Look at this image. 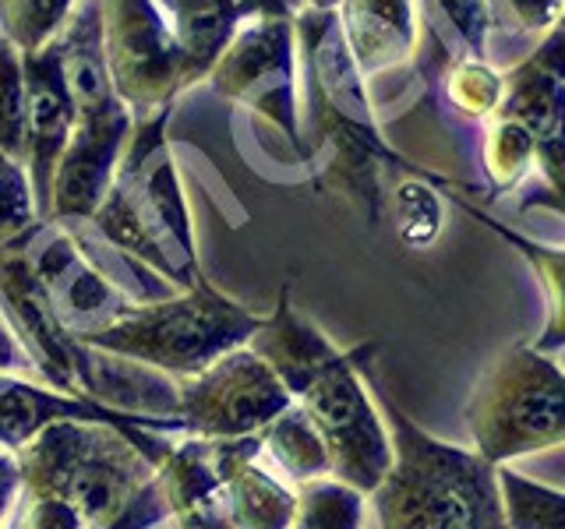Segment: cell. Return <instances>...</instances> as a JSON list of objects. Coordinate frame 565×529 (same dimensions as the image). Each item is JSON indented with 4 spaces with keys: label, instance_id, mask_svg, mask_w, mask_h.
<instances>
[{
    "label": "cell",
    "instance_id": "1",
    "mask_svg": "<svg viewBox=\"0 0 565 529\" xmlns=\"http://www.w3.org/2000/svg\"><path fill=\"white\" fill-rule=\"evenodd\" d=\"M156 455L124 431L61 420L18 452L22 487L71 505L93 529H170Z\"/></svg>",
    "mask_w": 565,
    "mask_h": 529
},
{
    "label": "cell",
    "instance_id": "2",
    "mask_svg": "<svg viewBox=\"0 0 565 529\" xmlns=\"http://www.w3.org/2000/svg\"><path fill=\"white\" fill-rule=\"evenodd\" d=\"M379 410L393 441V466L371 490L379 529H509L499 466L428 434L385 392Z\"/></svg>",
    "mask_w": 565,
    "mask_h": 529
},
{
    "label": "cell",
    "instance_id": "3",
    "mask_svg": "<svg viewBox=\"0 0 565 529\" xmlns=\"http://www.w3.org/2000/svg\"><path fill=\"white\" fill-rule=\"evenodd\" d=\"M167 120L170 106L135 117L110 191L93 223L117 251L146 264L170 290H191L205 276L194 251L181 176L167 145Z\"/></svg>",
    "mask_w": 565,
    "mask_h": 529
},
{
    "label": "cell",
    "instance_id": "4",
    "mask_svg": "<svg viewBox=\"0 0 565 529\" xmlns=\"http://www.w3.org/2000/svg\"><path fill=\"white\" fill-rule=\"evenodd\" d=\"M297 75H305V102L315 131V145L329 152V184L358 194L375 216L379 202V159L388 155L371 117L367 78L353 64L335 25V11L300 8L294 14Z\"/></svg>",
    "mask_w": 565,
    "mask_h": 529
},
{
    "label": "cell",
    "instance_id": "5",
    "mask_svg": "<svg viewBox=\"0 0 565 529\" xmlns=\"http://www.w3.org/2000/svg\"><path fill=\"white\" fill-rule=\"evenodd\" d=\"M262 317L209 279H199L191 290L131 304L114 322L82 335V343L124 364L159 370L170 381H184L223 353L252 343Z\"/></svg>",
    "mask_w": 565,
    "mask_h": 529
},
{
    "label": "cell",
    "instance_id": "6",
    "mask_svg": "<svg viewBox=\"0 0 565 529\" xmlns=\"http://www.w3.org/2000/svg\"><path fill=\"white\" fill-rule=\"evenodd\" d=\"M473 452L491 466L565 445V367L534 343L509 346L467 402Z\"/></svg>",
    "mask_w": 565,
    "mask_h": 529
},
{
    "label": "cell",
    "instance_id": "7",
    "mask_svg": "<svg viewBox=\"0 0 565 529\" xmlns=\"http://www.w3.org/2000/svg\"><path fill=\"white\" fill-rule=\"evenodd\" d=\"M375 346L329 349L305 378L290 388V399L322 434L335 481L371 494L393 466V441L385 417L364 385V367Z\"/></svg>",
    "mask_w": 565,
    "mask_h": 529
},
{
    "label": "cell",
    "instance_id": "8",
    "mask_svg": "<svg viewBox=\"0 0 565 529\" xmlns=\"http://www.w3.org/2000/svg\"><path fill=\"white\" fill-rule=\"evenodd\" d=\"M99 32L114 93L135 117L167 110L188 88L184 53L156 0H99Z\"/></svg>",
    "mask_w": 565,
    "mask_h": 529
},
{
    "label": "cell",
    "instance_id": "9",
    "mask_svg": "<svg viewBox=\"0 0 565 529\" xmlns=\"http://www.w3.org/2000/svg\"><path fill=\"white\" fill-rule=\"evenodd\" d=\"M294 399L258 353L237 346L194 378L177 381V417L188 438H252L273 423Z\"/></svg>",
    "mask_w": 565,
    "mask_h": 529
},
{
    "label": "cell",
    "instance_id": "10",
    "mask_svg": "<svg viewBox=\"0 0 565 529\" xmlns=\"http://www.w3.org/2000/svg\"><path fill=\"white\" fill-rule=\"evenodd\" d=\"M209 82L226 102L262 114L300 149L294 18H252V22H244L212 64Z\"/></svg>",
    "mask_w": 565,
    "mask_h": 529
},
{
    "label": "cell",
    "instance_id": "11",
    "mask_svg": "<svg viewBox=\"0 0 565 529\" xmlns=\"http://www.w3.org/2000/svg\"><path fill=\"white\" fill-rule=\"evenodd\" d=\"M131 110L124 102L93 106V110H75V128L71 141L53 170L50 184V223H75L93 219L99 202L110 191V181L117 173V163L124 155L131 134Z\"/></svg>",
    "mask_w": 565,
    "mask_h": 529
},
{
    "label": "cell",
    "instance_id": "12",
    "mask_svg": "<svg viewBox=\"0 0 565 529\" xmlns=\"http://www.w3.org/2000/svg\"><path fill=\"white\" fill-rule=\"evenodd\" d=\"M22 78H25V152L22 166L29 173L32 198L40 219L50 212V184L61 155L75 128V106L64 88L57 43H46L35 53H22Z\"/></svg>",
    "mask_w": 565,
    "mask_h": 529
},
{
    "label": "cell",
    "instance_id": "13",
    "mask_svg": "<svg viewBox=\"0 0 565 529\" xmlns=\"http://www.w3.org/2000/svg\"><path fill=\"white\" fill-rule=\"evenodd\" d=\"M212 463L226 494V511L234 529H290L297 487L287 484L262 455L258 434L252 438H209Z\"/></svg>",
    "mask_w": 565,
    "mask_h": 529
},
{
    "label": "cell",
    "instance_id": "14",
    "mask_svg": "<svg viewBox=\"0 0 565 529\" xmlns=\"http://www.w3.org/2000/svg\"><path fill=\"white\" fill-rule=\"evenodd\" d=\"M494 117L523 123L537 145L541 184L565 191V78L526 57L516 61L505 71V99Z\"/></svg>",
    "mask_w": 565,
    "mask_h": 529
},
{
    "label": "cell",
    "instance_id": "15",
    "mask_svg": "<svg viewBox=\"0 0 565 529\" xmlns=\"http://www.w3.org/2000/svg\"><path fill=\"white\" fill-rule=\"evenodd\" d=\"M335 25L364 78L403 67L417 50L414 0H340Z\"/></svg>",
    "mask_w": 565,
    "mask_h": 529
},
{
    "label": "cell",
    "instance_id": "16",
    "mask_svg": "<svg viewBox=\"0 0 565 529\" xmlns=\"http://www.w3.org/2000/svg\"><path fill=\"white\" fill-rule=\"evenodd\" d=\"M173 35L188 64V85L209 78L212 64L252 18H294L297 0H170Z\"/></svg>",
    "mask_w": 565,
    "mask_h": 529
},
{
    "label": "cell",
    "instance_id": "17",
    "mask_svg": "<svg viewBox=\"0 0 565 529\" xmlns=\"http://www.w3.org/2000/svg\"><path fill=\"white\" fill-rule=\"evenodd\" d=\"M159 487L173 529H234L209 438H181L159 463Z\"/></svg>",
    "mask_w": 565,
    "mask_h": 529
},
{
    "label": "cell",
    "instance_id": "18",
    "mask_svg": "<svg viewBox=\"0 0 565 529\" xmlns=\"http://www.w3.org/2000/svg\"><path fill=\"white\" fill-rule=\"evenodd\" d=\"M258 445L262 455L269 458V466L294 487L332 476L326 441L297 402L290 410H282L273 423H265L258 431Z\"/></svg>",
    "mask_w": 565,
    "mask_h": 529
},
{
    "label": "cell",
    "instance_id": "19",
    "mask_svg": "<svg viewBox=\"0 0 565 529\" xmlns=\"http://www.w3.org/2000/svg\"><path fill=\"white\" fill-rule=\"evenodd\" d=\"M467 212L481 226H488L491 234H499L541 279L544 296H547V322H544V332L537 335L534 349L555 357V353L565 349V247H552V244H541L534 237H523V234H516V229H509L505 223L484 216V212L473 208V205H467Z\"/></svg>",
    "mask_w": 565,
    "mask_h": 529
},
{
    "label": "cell",
    "instance_id": "20",
    "mask_svg": "<svg viewBox=\"0 0 565 529\" xmlns=\"http://www.w3.org/2000/svg\"><path fill=\"white\" fill-rule=\"evenodd\" d=\"M367 494L335 476L300 484L290 529H364Z\"/></svg>",
    "mask_w": 565,
    "mask_h": 529
},
{
    "label": "cell",
    "instance_id": "21",
    "mask_svg": "<svg viewBox=\"0 0 565 529\" xmlns=\"http://www.w3.org/2000/svg\"><path fill=\"white\" fill-rule=\"evenodd\" d=\"M499 490L509 529H565V490L530 481L509 466H499Z\"/></svg>",
    "mask_w": 565,
    "mask_h": 529
},
{
    "label": "cell",
    "instance_id": "22",
    "mask_svg": "<svg viewBox=\"0 0 565 529\" xmlns=\"http://www.w3.org/2000/svg\"><path fill=\"white\" fill-rule=\"evenodd\" d=\"M484 173L494 194L512 191L537 163V145L523 123L509 117H491L484 131Z\"/></svg>",
    "mask_w": 565,
    "mask_h": 529
},
{
    "label": "cell",
    "instance_id": "23",
    "mask_svg": "<svg viewBox=\"0 0 565 529\" xmlns=\"http://www.w3.org/2000/svg\"><path fill=\"white\" fill-rule=\"evenodd\" d=\"M446 96L456 114L491 120L505 99V71H494L484 57H456L446 71Z\"/></svg>",
    "mask_w": 565,
    "mask_h": 529
},
{
    "label": "cell",
    "instance_id": "24",
    "mask_svg": "<svg viewBox=\"0 0 565 529\" xmlns=\"http://www.w3.org/2000/svg\"><path fill=\"white\" fill-rule=\"evenodd\" d=\"M75 0H0V35L18 53H35L57 40Z\"/></svg>",
    "mask_w": 565,
    "mask_h": 529
},
{
    "label": "cell",
    "instance_id": "25",
    "mask_svg": "<svg viewBox=\"0 0 565 529\" xmlns=\"http://www.w3.org/2000/svg\"><path fill=\"white\" fill-rule=\"evenodd\" d=\"M0 149L22 163L25 152V78L22 53L0 35Z\"/></svg>",
    "mask_w": 565,
    "mask_h": 529
},
{
    "label": "cell",
    "instance_id": "26",
    "mask_svg": "<svg viewBox=\"0 0 565 529\" xmlns=\"http://www.w3.org/2000/svg\"><path fill=\"white\" fill-rule=\"evenodd\" d=\"M40 223L25 166L0 149V247Z\"/></svg>",
    "mask_w": 565,
    "mask_h": 529
},
{
    "label": "cell",
    "instance_id": "27",
    "mask_svg": "<svg viewBox=\"0 0 565 529\" xmlns=\"http://www.w3.org/2000/svg\"><path fill=\"white\" fill-rule=\"evenodd\" d=\"M565 14V0H488L491 29H509L512 35L544 40Z\"/></svg>",
    "mask_w": 565,
    "mask_h": 529
},
{
    "label": "cell",
    "instance_id": "28",
    "mask_svg": "<svg viewBox=\"0 0 565 529\" xmlns=\"http://www.w3.org/2000/svg\"><path fill=\"white\" fill-rule=\"evenodd\" d=\"M4 529H93V526H88L71 505L50 498V494L22 487V498H18Z\"/></svg>",
    "mask_w": 565,
    "mask_h": 529
},
{
    "label": "cell",
    "instance_id": "29",
    "mask_svg": "<svg viewBox=\"0 0 565 529\" xmlns=\"http://www.w3.org/2000/svg\"><path fill=\"white\" fill-rule=\"evenodd\" d=\"M435 8L446 14V22L452 25V32L467 46L470 57H484L491 35L488 0H435Z\"/></svg>",
    "mask_w": 565,
    "mask_h": 529
},
{
    "label": "cell",
    "instance_id": "30",
    "mask_svg": "<svg viewBox=\"0 0 565 529\" xmlns=\"http://www.w3.org/2000/svg\"><path fill=\"white\" fill-rule=\"evenodd\" d=\"M11 375H22V378H40V370L29 360L25 346L18 343L14 328L8 325L4 311H0V378H11ZM43 381V378H40Z\"/></svg>",
    "mask_w": 565,
    "mask_h": 529
},
{
    "label": "cell",
    "instance_id": "31",
    "mask_svg": "<svg viewBox=\"0 0 565 529\" xmlns=\"http://www.w3.org/2000/svg\"><path fill=\"white\" fill-rule=\"evenodd\" d=\"M18 498H22V469H18V455L0 445V529L8 526Z\"/></svg>",
    "mask_w": 565,
    "mask_h": 529
},
{
    "label": "cell",
    "instance_id": "32",
    "mask_svg": "<svg viewBox=\"0 0 565 529\" xmlns=\"http://www.w3.org/2000/svg\"><path fill=\"white\" fill-rule=\"evenodd\" d=\"M555 212V216H565V191H555V187H547V184H537V187H530L523 198H520V212Z\"/></svg>",
    "mask_w": 565,
    "mask_h": 529
},
{
    "label": "cell",
    "instance_id": "33",
    "mask_svg": "<svg viewBox=\"0 0 565 529\" xmlns=\"http://www.w3.org/2000/svg\"><path fill=\"white\" fill-rule=\"evenodd\" d=\"M300 8H315V11H335L340 0H297Z\"/></svg>",
    "mask_w": 565,
    "mask_h": 529
},
{
    "label": "cell",
    "instance_id": "34",
    "mask_svg": "<svg viewBox=\"0 0 565 529\" xmlns=\"http://www.w3.org/2000/svg\"><path fill=\"white\" fill-rule=\"evenodd\" d=\"M170 529H173V526H170Z\"/></svg>",
    "mask_w": 565,
    "mask_h": 529
}]
</instances>
